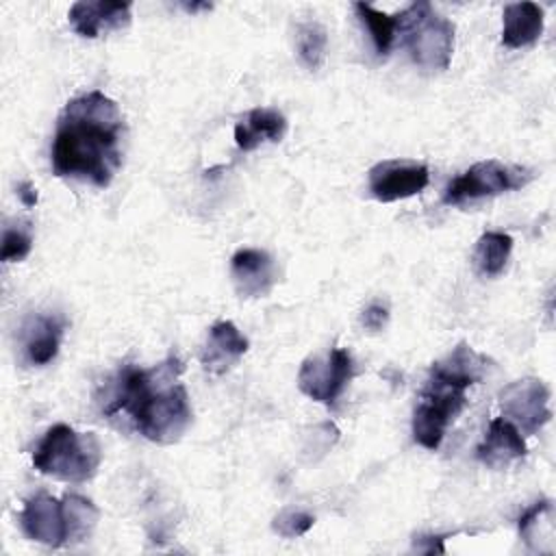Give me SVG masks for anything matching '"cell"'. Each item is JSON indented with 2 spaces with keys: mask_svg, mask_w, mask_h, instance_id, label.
Listing matches in <instances>:
<instances>
[{
  "mask_svg": "<svg viewBox=\"0 0 556 556\" xmlns=\"http://www.w3.org/2000/svg\"><path fill=\"white\" fill-rule=\"evenodd\" d=\"M124 117L115 100L102 91L72 98L59 115L52 139V172L109 187L122 167Z\"/></svg>",
  "mask_w": 556,
  "mask_h": 556,
  "instance_id": "cell-1",
  "label": "cell"
},
{
  "mask_svg": "<svg viewBox=\"0 0 556 556\" xmlns=\"http://www.w3.org/2000/svg\"><path fill=\"white\" fill-rule=\"evenodd\" d=\"M180 371L182 363L174 354L150 369L122 367L104 404V415H126L148 441L161 445L176 443L191 426L189 393L178 380Z\"/></svg>",
  "mask_w": 556,
  "mask_h": 556,
  "instance_id": "cell-2",
  "label": "cell"
},
{
  "mask_svg": "<svg viewBox=\"0 0 556 556\" xmlns=\"http://www.w3.org/2000/svg\"><path fill=\"white\" fill-rule=\"evenodd\" d=\"M491 361L460 341L441 361H434L413 413V439L426 450H437L454 419L467 406V389L480 382Z\"/></svg>",
  "mask_w": 556,
  "mask_h": 556,
  "instance_id": "cell-3",
  "label": "cell"
},
{
  "mask_svg": "<svg viewBox=\"0 0 556 556\" xmlns=\"http://www.w3.org/2000/svg\"><path fill=\"white\" fill-rule=\"evenodd\" d=\"M102 463V445L93 432H76L67 424L48 428L33 452V467L56 480L85 482Z\"/></svg>",
  "mask_w": 556,
  "mask_h": 556,
  "instance_id": "cell-4",
  "label": "cell"
},
{
  "mask_svg": "<svg viewBox=\"0 0 556 556\" xmlns=\"http://www.w3.org/2000/svg\"><path fill=\"white\" fill-rule=\"evenodd\" d=\"M397 30L415 65L428 72L450 67L454 52V24L441 17L430 2H415L397 13Z\"/></svg>",
  "mask_w": 556,
  "mask_h": 556,
  "instance_id": "cell-5",
  "label": "cell"
},
{
  "mask_svg": "<svg viewBox=\"0 0 556 556\" xmlns=\"http://www.w3.org/2000/svg\"><path fill=\"white\" fill-rule=\"evenodd\" d=\"M534 178V172L521 165H508L497 159H486L471 165L456 176L443 191L445 204H467L482 198H493L506 191L526 187Z\"/></svg>",
  "mask_w": 556,
  "mask_h": 556,
  "instance_id": "cell-6",
  "label": "cell"
},
{
  "mask_svg": "<svg viewBox=\"0 0 556 556\" xmlns=\"http://www.w3.org/2000/svg\"><path fill=\"white\" fill-rule=\"evenodd\" d=\"M352 376V354L343 348H330L326 356H308L300 365L298 387L306 397L330 406L339 400Z\"/></svg>",
  "mask_w": 556,
  "mask_h": 556,
  "instance_id": "cell-7",
  "label": "cell"
},
{
  "mask_svg": "<svg viewBox=\"0 0 556 556\" xmlns=\"http://www.w3.org/2000/svg\"><path fill=\"white\" fill-rule=\"evenodd\" d=\"M497 397L504 417L513 421L526 437L536 434L552 417L549 389L541 378H519L506 384Z\"/></svg>",
  "mask_w": 556,
  "mask_h": 556,
  "instance_id": "cell-8",
  "label": "cell"
},
{
  "mask_svg": "<svg viewBox=\"0 0 556 556\" xmlns=\"http://www.w3.org/2000/svg\"><path fill=\"white\" fill-rule=\"evenodd\" d=\"M430 172L424 163L408 159L380 161L369 169V191L378 202L410 198L428 187Z\"/></svg>",
  "mask_w": 556,
  "mask_h": 556,
  "instance_id": "cell-9",
  "label": "cell"
},
{
  "mask_svg": "<svg viewBox=\"0 0 556 556\" xmlns=\"http://www.w3.org/2000/svg\"><path fill=\"white\" fill-rule=\"evenodd\" d=\"M20 526L30 541L41 545L63 547L70 543L63 500L48 493H37L24 502V508L20 510Z\"/></svg>",
  "mask_w": 556,
  "mask_h": 556,
  "instance_id": "cell-10",
  "label": "cell"
},
{
  "mask_svg": "<svg viewBox=\"0 0 556 556\" xmlns=\"http://www.w3.org/2000/svg\"><path fill=\"white\" fill-rule=\"evenodd\" d=\"M230 276L241 298H265L278 280L274 258L258 248L237 250L230 258Z\"/></svg>",
  "mask_w": 556,
  "mask_h": 556,
  "instance_id": "cell-11",
  "label": "cell"
},
{
  "mask_svg": "<svg viewBox=\"0 0 556 556\" xmlns=\"http://www.w3.org/2000/svg\"><path fill=\"white\" fill-rule=\"evenodd\" d=\"M132 4L130 2H109V0H98V2H74L70 7V24L72 28L87 39H96L102 33L109 30H119L130 24V13Z\"/></svg>",
  "mask_w": 556,
  "mask_h": 556,
  "instance_id": "cell-12",
  "label": "cell"
},
{
  "mask_svg": "<svg viewBox=\"0 0 556 556\" xmlns=\"http://www.w3.org/2000/svg\"><path fill=\"white\" fill-rule=\"evenodd\" d=\"M248 352V339L232 321H215L200 352V363L211 374H226Z\"/></svg>",
  "mask_w": 556,
  "mask_h": 556,
  "instance_id": "cell-13",
  "label": "cell"
},
{
  "mask_svg": "<svg viewBox=\"0 0 556 556\" xmlns=\"http://www.w3.org/2000/svg\"><path fill=\"white\" fill-rule=\"evenodd\" d=\"M523 454H526V441L519 428L506 417H495L489 421L484 439L476 450L478 460L491 469H504L506 465L521 458Z\"/></svg>",
  "mask_w": 556,
  "mask_h": 556,
  "instance_id": "cell-14",
  "label": "cell"
},
{
  "mask_svg": "<svg viewBox=\"0 0 556 556\" xmlns=\"http://www.w3.org/2000/svg\"><path fill=\"white\" fill-rule=\"evenodd\" d=\"M65 326L67 321L59 313L28 317V321L22 328V345L26 361L30 365H48L59 352Z\"/></svg>",
  "mask_w": 556,
  "mask_h": 556,
  "instance_id": "cell-15",
  "label": "cell"
},
{
  "mask_svg": "<svg viewBox=\"0 0 556 556\" xmlns=\"http://www.w3.org/2000/svg\"><path fill=\"white\" fill-rule=\"evenodd\" d=\"M287 132V119L280 111L256 106L235 124V143L241 152H250L265 141H280Z\"/></svg>",
  "mask_w": 556,
  "mask_h": 556,
  "instance_id": "cell-16",
  "label": "cell"
},
{
  "mask_svg": "<svg viewBox=\"0 0 556 556\" xmlns=\"http://www.w3.org/2000/svg\"><path fill=\"white\" fill-rule=\"evenodd\" d=\"M543 33V9L534 2L506 4L502 13V43L506 48L532 46Z\"/></svg>",
  "mask_w": 556,
  "mask_h": 556,
  "instance_id": "cell-17",
  "label": "cell"
},
{
  "mask_svg": "<svg viewBox=\"0 0 556 556\" xmlns=\"http://www.w3.org/2000/svg\"><path fill=\"white\" fill-rule=\"evenodd\" d=\"M513 237L500 230H486L476 241L473 263L482 276H500L510 258Z\"/></svg>",
  "mask_w": 556,
  "mask_h": 556,
  "instance_id": "cell-18",
  "label": "cell"
},
{
  "mask_svg": "<svg viewBox=\"0 0 556 556\" xmlns=\"http://www.w3.org/2000/svg\"><path fill=\"white\" fill-rule=\"evenodd\" d=\"M354 11H356L358 20L367 26L376 54L387 56L393 41H395V35H397V15H389L384 11H378L367 2H356Z\"/></svg>",
  "mask_w": 556,
  "mask_h": 556,
  "instance_id": "cell-19",
  "label": "cell"
},
{
  "mask_svg": "<svg viewBox=\"0 0 556 556\" xmlns=\"http://www.w3.org/2000/svg\"><path fill=\"white\" fill-rule=\"evenodd\" d=\"M63 506H65V517H67L70 543L85 541L91 534V530L96 528V521L100 517L96 504L89 497H83L78 493H65Z\"/></svg>",
  "mask_w": 556,
  "mask_h": 556,
  "instance_id": "cell-20",
  "label": "cell"
},
{
  "mask_svg": "<svg viewBox=\"0 0 556 556\" xmlns=\"http://www.w3.org/2000/svg\"><path fill=\"white\" fill-rule=\"evenodd\" d=\"M326 46H328V35L326 28L319 22H304L298 26L295 33V48L300 61L308 70H319L324 59H326Z\"/></svg>",
  "mask_w": 556,
  "mask_h": 556,
  "instance_id": "cell-21",
  "label": "cell"
},
{
  "mask_svg": "<svg viewBox=\"0 0 556 556\" xmlns=\"http://www.w3.org/2000/svg\"><path fill=\"white\" fill-rule=\"evenodd\" d=\"M33 250V235L28 224L7 226L2 235V261L17 263L24 261Z\"/></svg>",
  "mask_w": 556,
  "mask_h": 556,
  "instance_id": "cell-22",
  "label": "cell"
},
{
  "mask_svg": "<svg viewBox=\"0 0 556 556\" xmlns=\"http://www.w3.org/2000/svg\"><path fill=\"white\" fill-rule=\"evenodd\" d=\"M315 523V517L304 513V510H295V508H285L274 517V532H278L285 539H295L302 536L304 532H308Z\"/></svg>",
  "mask_w": 556,
  "mask_h": 556,
  "instance_id": "cell-23",
  "label": "cell"
},
{
  "mask_svg": "<svg viewBox=\"0 0 556 556\" xmlns=\"http://www.w3.org/2000/svg\"><path fill=\"white\" fill-rule=\"evenodd\" d=\"M389 321V308L382 302H371L361 313V326L369 332H380Z\"/></svg>",
  "mask_w": 556,
  "mask_h": 556,
  "instance_id": "cell-24",
  "label": "cell"
},
{
  "mask_svg": "<svg viewBox=\"0 0 556 556\" xmlns=\"http://www.w3.org/2000/svg\"><path fill=\"white\" fill-rule=\"evenodd\" d=\"M17 198H20V202H22L26 208H33V206L37 204V189H35V185L28 182V180L20 182V185H17Z\"/></svg>",
  "mask_w": 556,
  "mask_h": 556,
  "instance_id": "cell-25",
  "label": "cell"
},
{
  "mask_svg": "<svg viewBox=\"0 0 556 556\" xmlns=\"http://www.w3.org/2000/svg\"><path fill=\"white\" fill-rule=\"evenodd\" d=\"M185 7V11H189V13H193V11H198V9H211V4H182Z\"/></svg>",
  "mask_w": 556,
  "mask_h": 556,
  "instance_id": "cell-26",
  "label": "cell"
}]
</instances>
